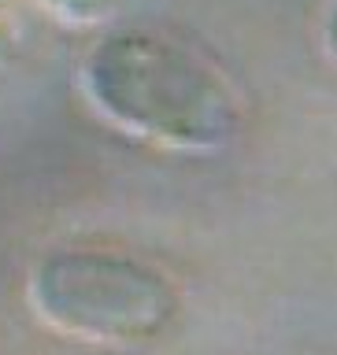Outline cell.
<instances>
[{"instance_id": "6da1fadb", "label": "cell", "mask_w": 337, "mask_h": 355, "mask_svg": "<svg viewBox=\"0 0 337 355\" xmlns=\"http://www.w3.org/2000/svg\"><path fill=\"white\" fill-rule=\"evenodd\" d=\"M78 82L108 126L167 152H222L245 119L230 78L215 63L152 30L104 33L85 52Z\"/></svg>"}, {"instance_id": "3957f363", "label": "cell", "mask_w": 337, "mask_h": 355, "mask_svg": "<svg viewBox=\"0 0 337 355\" xmlns=\"http://www.w3.org/2000/svg\"><path fill=\"white\" fill-rule=\"evenodd\" d=\"M63 26L89 30V26H104L111 19V11L119 8V0H41Z\"/></svg>"}, {"instance_id": "5b68a950", "label": "cell", "mask_w": 337, "mask_h": 355, "mask_svg": "<svg viewBox=\"0 0 337 355\" xmlns=\"http://www.w3.org/2000/svg\"><path fill=\"white\" fill-rule=\"evenodd\" d=\"M327 49H330V55L337 60V4L330 8V15H327Z\"/></svg>"}, {"instance_id": "8992f818", "label": "cell", "mask_w": 337, "mask_h": 355, "mask_svg": "<svg viewBox=\"0 0 337 355\" xmlns=\"http://www.w3.org/2000/svg\"><path fill=\"white\" fill-rule=\"evenodd\" d=\"M15 4H19V0H0V19H4V15H8V11L15 8Z\"/></svg>"}, {"instance_id": "7a4b0ae2", "label": "cell", "mask_w": 337, "mask_h": 355, "mask_svg": "<svg viewBox=\"0 0 337 355\" xmlns=\"http://www.w3.org/2000/svg\"><path fill=\"white\" fill-rule=\"evenodd\" d=\"M26 304L67 340L138 348L160 340L182 315V288L163 266L108 244L44 252L26 277Z\"/></svg>"}, {"instance_id": "277c9868", "label": "cell", "mask_w": 337, "mask_h": 355, "mask_svg": "<svg viewBox=\"0 0 337 355\" xmlns=\"http://www.w3.org/2000/svg\"><path fill=\"white\" fill-rule=\"evenodd\" d=\"M15 52H19L15 33H11L4 26V19H0V85H4V78L11 74V67H15Z\"/></svg>"}]
</instances>
